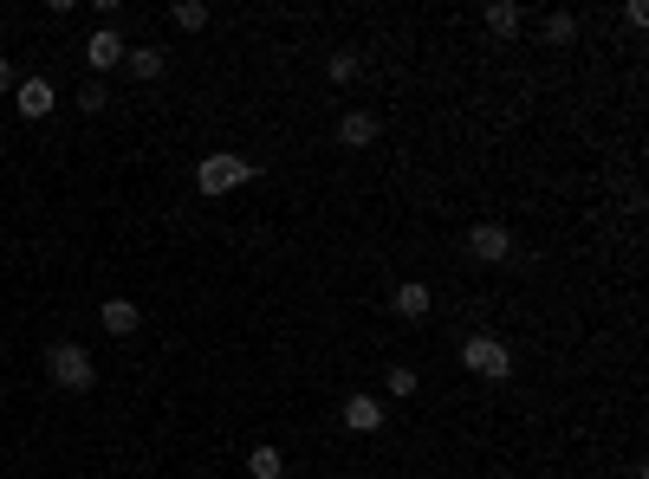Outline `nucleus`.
<instances>
[{"label":"nucleus","mask_w":649,"mask_h":479,"mask_svg":"<svg viewBox=\"0 0 649 479\" xmlns=\"http://www.w3.org/2000/svg\"><path fill=\"white\" fill-rule=\"evenodd\" d=\"M481 26H488L494 39H513V33L526 26V7H519V0H488V7H481Z\"/></svg>","instance_id":"11"},{"label":"nucleus","mask_w":649,"mask_h":479,"mask_svg":"<svg viewBox=\"0 0 649 479\" xmlns=\"http://www.w3.org/2000/svg\"><path fill=\"white\" fill-rule=\"evenodd\" d=\"M247 182H260V162H247V156H234V149H209L202 162H195V195H234V189H247Z\"/></svg>","instance_id":"1"},{"label":"nucleus","mask_w":649,"mask_h":479,"mask_svg":"<svg viewBox=\"0 0 649 479\" xmlns=\"http://www.w3.org/2000/svg\"><path fill=\"white\" fill-rule=\"evenodd\" d=\"M513 253H519V240H513L506 220H474L468 227V260L474 266H513Z\"/></svg>","instance_id":"4"},{"label":"nucleus","mask_w":649,"mask_h":479,"mask_svg":"<svg viewBox=\"0 0 649 479\" xmlns=\"http://www.w3.org/2000/svg\"><path fill=\"white\" fill-rule=\"evenodd\" d=\"M539 39H546V46H572L578 39V13H546V20H539Z\"/></svg>","instance_id":"16"},{"label":"nucleus","mask_w":649,"mask_h":479,"mask_svg":"<svg viewBox=\"0 0 649 479\" xmlns=\"http://www.w3.org/2000/svg\"><path fill=\"white\" fill-rule=\"evenodd\" d=\"M390 311H396L403 324H423V318L435 311V292L423 285V278H403V285L390 292Z\"/></svg>","instance_id":"8"},{"label":"nucleus","mask_w":649,"mask_h":479,"mask_svg":"<svg viewBox=\"0 0 649 479\" xmlns=\"http://www.w3.org/2000/svg\"><path fill=\"white\" fill-rule=\"evenodd\" d=\"M124 53H131V46H124V33H118V26H98V33L85 39V71H91V78H104V71L124 66Z\"/></svg>","instance_id":"5"},{"label":"nucleus","mask_w":649,"mask_h":479,"mask_svg":"<svg viewBox=\"0 0 649 479\" xmlns=\"http://www.w3.org/2000/svg\"><path fill=\"white\" fill-rule=\"evenodd\" d=\"M461 369H468L474 383H506V376H513V343L474 331V338L461 343Z\"/></svg>","instance_id":"3"},{"label":"nucleus","mask_w":649,"mask_h":479,"mask_svg":"<svg viewBox=\"0 0 649 479\" xmlns=\"http://www.w3.org/2000/svg\"><path fill=\"white\" fill-rule=\"evenodd\" d=\"M13 111H20L26 124L53 117V111H59V91H53V78H20V84H13Z\"/></svg>","instance_id":"6"},{"label":"nucleus","mask_w":649,"mask_h":479,"mask_svg":"<svg viewBox=\"0 0 649 479\" xmlns=\"http://www.w3.org/2000/svg\"><path fill=\"white\" fill-rule=\"evenodd\" d=\"M416 389H423V376H416L410 363H390V369H383V396H390V402H410Z\"/></svg>","instance_id":"15"},{"label":"nucleus","mask_w":649,"mask_h":479,"mask_svg":"<svg viewBox=\"0 0 649 479\" xmlns=\"http://www.w3.org/2000/svg\"><path fill=\"white\" fill-rule=\"evenodd\" d=\"M124 71H131L137 84H156V78L169 71V53H163V46H131V53H124Z\"/></svg>","instance_id":"12"},{"label":"nucleus","mask_w":649,"mask_h":479,"mask_svg":"<svg viewBox=\"0 0 649 479\" xmlns=\"http://www.w3.org/2000/svg\"><path fill=\"white\" fill-rule=\"evenodd\" d=\"M209 20H215L209 0H176V7H169V26H176V33H202Z\"/></svg>","instance_id":"14"},{"label":"nucleus","mask_w":649,"mask_h":479,"mask_svg":"<svg viewBox=\"0 0 649 479\" xmlns=\"http://www.w3.org/2000/svg\"><path fill=\"white\" fill-rule=\"evenodd\" d=\"M98 324H104L111 338H137V331H144V305H137V298H104V305H98Z\"/></svg>","instance_id":"9"},{"label":"nucleus","mask_w":649,"mask_h":479,"mask_svg":"<svg viewBox=\"0 0 649 479\" xmlns=\"http://www.w3.org/2000/svg\"><path fill=\"white\" fill-rule=\"evenodd\" d=\"M338 414H345V427H351V434H377V427L390 421V414H383V396H370V389H351Z\"/></svg>","instance_id":"7"},{"label":"nucleus","mask_w":649,"mask_h":479,"mask_svg":"<svg viewBox=\"0 0 649 479\" xmlns=\"http://www.w3.org/2000/svg\"><path fill=\"white\" fill-rule=\"evenodd\" d=\"M13 84H20V71H13V59H7V53H0V91H7V98H13Z\"/></svg>","instance_id":"19"},{"label":"nucleus","mask_w":649,"mask_h":479,"mask_svg":"<svg viewBox=\"0 0 649 479\" xmlns=\"http://www.w3.org/2000/svg\"><path fill=\"white\" fill-rule=\"evenodd\" d=\"M363 71V53H351V46H345V53H332V59H325V78H332V84H351V78H358Z\"/></svg>","instance_id":"17"},{"label":"nucleus","mask_w":649,"mask_h":479,"mask_svg":"<svg viewBox=\"0 0 649 479\" xmlns=\"http://www.w3.org/2000/svg\"><path fill=\"white\" fill-rule=\"evenodd\" d=\"M78 111H85V117H98V111H111V91H104L98 78H85V91H78Z\"/></svg>","instance_id":"18"},{"label":"nucleus","mask_w":649,"mask_h":479,"mask_svg":"<svg viewBox=\"0 0 649 479\" xmlns=\"http://www.w3.org/2000/svg\"><path fill=\"white\" fill-rule=\"evenodd\" d=\"M247 479H287V454L280 447H247Z\"/></svg>","instance_id":"13"},{"label":"nucleus","mask_w":649,"mask_h":479,"mask_svg":"<svg viewBox=\"0 0 649 479\" xmlns=\"http://www.w3.org/2000/svg\"><path fill=\"white\" fill-rule=\"evenodd\" d=\"M377 137H383V124H377V111H363V104H351V111L338 117V142H345V149H370Z\"/></svg>","instance_id":"10"},{"label":"nucleus","mask_w":649,"mask_h":479,"mask_svg":"<svg viewBox=\"0 0 649 479\" xmlns=\"http://www.w3.org/2000/svg\"><path fill=\"white\" fill-rule=\"evenodd\" d=\"M46 376L66 389V396H91L98 389V363H91V350L85 343H72V338H59V343H46Z\"/></svg>","instance_id":"2"}]
</instances>
